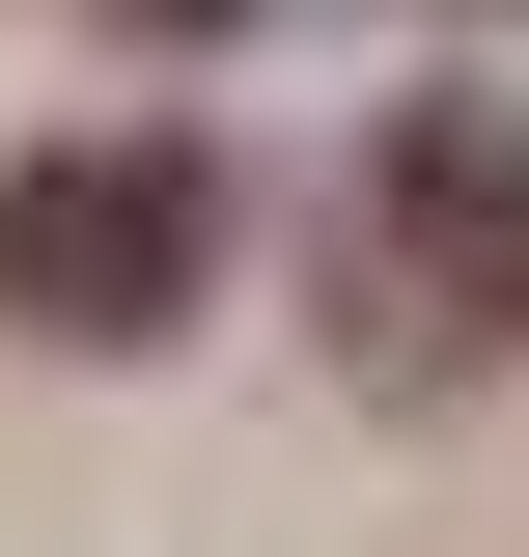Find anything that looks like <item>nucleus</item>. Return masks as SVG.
<instances>
[{
	"label": "nucleus",
	"mask_w": 529,
	"mask_h": 557,
	"mask_svg": "<svg viewBox=\"0 0 529 557\" xmlns=\"http://www.w3.org/2000/svg\"><path fill=\"white\" fill-rule=\"evenodd\" d=\"M223 278V168L196 139H57V168H0V307L28 335H168Z\"/></svg>",
	"instance_id": "f257e3e1"
},
{
	"label": "nucleus",
	"mask_w": 529,
	"mask_h": 557,
	"mask_svg": "<svg viewBox=\"0 0 529 557\" xmlns=\"http://www.w3.org/2000/svg\"><path fill=\"white\" fill-rule=\"evenodd\" d=\"M391 251L446 307H529V112H391Z\"/></svg>",
	"instance_id": "f03ea898"
},
{
	"label": "nucleus",
	"mask_w": 529,
	"mask_h": 557,
	"mask_svg": "<svg viewBox=\"0 0 529 557\" xmlns=\"http://www.w3.org/2000/svg\"><path fill=\"white\" fill-rule=\"evenodd\" d=\"M139 28H223V0H139Z\"/></svg>",
	"instance_id": "7ed1b4c3"
}]
</instances>
